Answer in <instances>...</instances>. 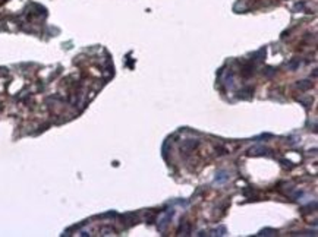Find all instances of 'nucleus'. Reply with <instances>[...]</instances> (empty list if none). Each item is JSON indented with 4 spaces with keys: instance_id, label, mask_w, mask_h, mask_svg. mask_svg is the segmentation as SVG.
I'll use <instances>...</instances> for the list:
<instances>
[{
    "instance_id": "f03ea898",
    "label": "nucleus",
    "mask_w": 318,
    "mask_h": 237,
    "mask_svg": "<svg viewBox=\"0 0 318 237\" xmlns=\"http://www.w3.org/2000/svg\"><path fill=\"white\" fill-rule=\"evenodd\" d=\"M252 73H254V65H245L243 70H242V75L245 78H248V76H251Z\"/></svg>"
},
{
    "instance_id": "7ed1b4c3",
    "label": "nucleus",
    "mask_w": 318,
    "mask_h": 237,
    "mask_svg": "<svg viewBox=\"0 0 318 237\" xmlns=\"http://www.w3.org/2000/svg\"><path fill=\"white\" fill-rule=\"evenodd\" d=\"M297 88H301V89H308V88H311V82H309V81H302V82L297 83Z\"/></svg>"
},
{
    "instance_id": "f257e3e1",
    "label": "nucleus",
    "mask_w": 318,
    "mask_h": 237,
    "mask_svg": "<svg viewBox=\"0 0 318 237\" xmlns=\"http://www.w3.org/2000/svg\"><path fill=\"white\" fill-rule=\"evenodd\" d=\"M198 146V141H191V139H188V141H185L183 142V148H188L189 151H194L195 148Z\"/></svg>"
}]
</instances>
